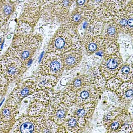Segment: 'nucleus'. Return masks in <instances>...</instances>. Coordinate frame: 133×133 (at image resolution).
Instances as JSON below:
<instances>
[{
    "label": "nucleus",
    "mask_w": 133,
    "mask_h": 133,
    "mask_svg": "<svg viewBox=\"0 0 133 133\" xmlns=\"http://www.w3.org/2000/svg\"><path fill=\"white\" fill-rule=\"evenodd\" d=\"M96 102H90L83 105L75 106V108L70 115L78 119L87 122L93 115L97 105Z\"/></svg>",
    "instance_id": "obj_17"
},
{
    "label": "nucleus",
    "mask_w": 133,
    "mask_h": 133,
    "mask_svg": "<svg viewBox=\"0 0 133 133\" xmlns=\"http://www.w3.org/2000/svg\"><path fill=\"white\" fill-rule=\"evenodd\" d=\"M33 29L28 23L19 20L18 24L15 29V34L29 35L33 34Z\"/></svg>",
    "instance_id": "obj_29"
},
{
    "label": "nucleus",
    "mask_w": 133,
    "mask_h": 133,
    "mask_svg": "<svg viewBox=\"0 0 133 133\" xmlns=\"http://www.w3.org/2000/svg\"><path fill=\"white\" fill-rule=\"evenodd\" d=\"M123 83L119 78L115 76L107 81L105 88L108 91L115 92Z\"/></svg>",
    "instance_id": "obj_30"
},
{
    "label": "nucleus",
    "mask_w": 133,
    "mask_h": 133,
    "mask_svg": "<svg viewBox=\"0 0 133 133\" xmlns=\"http://www.w3.org/2000/svg\"><path fill=\"white\" fill-rule=\"evenodd\" d=\"M46 117L24 115L16 119L9 133H41Z\"/></svg>",
    "instance_id": "obj_4"
},
{
    "label": "nucleus",
    "mask_w": 133,
    "mask_h": 133,
    "mask_svg": "<svg viewBox=\"0 0 133 133\" xmlns=\"http://www.w3.org/2000/svg\"><path fill=\"white\" fill-rule=\"evenodd\" d=\"M104 5L115 14L124 9L126 6V0H106Z\"/></svg>",
    "instance_id": "obj_27"
},
{
    "label": "nucleus",
    "mask_w": 133,
    "mask_h": 133,
    "mask_svg": "<svg viewBox=\"0 0 133 133\" xmlns=\"http://www.w3.org/2000/svg\"><path fill=\"white\" fill-rule=\"evenodd\" d=\"M25 0H11V2H12L13 3H14V4H18V3H20L23 2Z\"/></svg>",
    "instance_id": "obj_37"
},
{
    "label": "nucleus",
    "mask_w": 133,
    "mask_h": 133,
    "mask_svg": "<svg viewBox=\"0 0 133 133\" xmlns=\"http://www.w3.org/2000/svg\"><path fill=\"white\" fill-rule=\"evenodd\" d=\"M59 126L52 120L46 118L42 125L41 133H58Z\"/></svg>",
    "instance_id": "obj_28"
},
{
    "label": "nucleus",
    "mask_w": 133,
    "mask_h": 133,
    "mask_svg": "<svg viewBox=\"0 0 133 133\" xmlns=\"http://www.w3.org/2000/svg\"><path fill=\"white\" fill-rule=\"evenodd\" d=\"M124 108H125V107L123 106L108 112L103 117V123L104 125L105 126V125L108 124L109 123H110L112 119L115 117L116 116H117L119 113L122 112L123 109Z\"/></svg>",
    "instance_id": "obj_32"
},
{
    "label": "nucleus",
    "mask_w": 133,
    "mask_h": 133,
    "mask_svg": "<svg viewBox=\"0 0 133 133\" xmlns=\"http://www.w3.org/2000/svg\"><path fill=\"white\" fill-rule=\"evenodd\" d=\"M36 91L34 81L29 77L17 84L7 99L20 105L24 99L32 95Z\"/></svg>",
    "instance_id": "obj_9"
},
{
    "label": "nucleus",
    "mask_w": 133,
    "mask_h": 133,
    "mask_svg": "<svg viewBox=\"0 0 133 133\" xmlns=\"http://www.w3.org/2000/svg\"><path fill=\"white\" fill-rule=\"evenodd\" d=\"M42 41V36L37 34H14L12 44L5 52L17 57L27 67L29 61L40 47Z\"/></svg>",
    "instance_id": "obj_2"
},
{
    "label": "nucleus",
    "mask_w": 133,
    "mask_h": 133,
    "mask_svg": "<svg viewBox=\"0 0 133 133\" xmlns=\"http://www.w3.org/2000/svg\"><path fill=\"white\" fill-rule=\"evenodd\" d=\"M20 105L6 99L0 109V133H9L16 121Z\"/></svg>",
    "instance_id": "obj_6"
},
{
    "label": "nucleus",
    "mask_w": 133,
    "mask_h": 133,
    "mask_svg": "<svg viewBox=\"0 0 133 133\" xmlns=\"http://www.w3.org/2000/svg\"><path fill=\"white\" fill-rule=\"evenodd\" d=\"M90 85L92 86L99 93H102L105 89L107 80L101 73L99 67H94L91 69L89 75Z\"/></svg>",
    "instance_id": "obj_18"
},
{
    "label": "nucleus",
    "mask_w": 133,
    "mask_h": 133,
    "mask_svg": "<svg viewBox=\"0 0 133 133\" xmlns=\"http://www.w3.org/2000/svg\"><path fill=\"white\" fill-rule=\"evenodd\" d=\"M14 8L15 4L11 0H0V29L7 23Z\"/></svg>",
    "instance_id": "obj_20"
},
{
    "label": "nucleus",
    "mask_w": 133,
    "mask_h": 133,
    "mask_svg": "<svg viewBox=\"0 0 133 133\" xmlns=\"http://www.w3.org/2000/svg\"><path fill=\"white\" fill-rule=\"evenodd\" d=\"M82 48L81 37L77 28L68 24H62L50 39L46 52L62 55L71 49Z\"/></svg>",
    "instance_id": "obj_1"
},
{
    "label": "nucleus",
    "mask_w": 133,
    "mask_h": 133,
    "mask_svg": "<svg viewBox=\"0 0 133 133\" xmlns=\"http://www.w3.org/2000/svg\"><path fill=\"white\" fill-rule=\"evenodd\" d=\"M0 68L10 83L24 72L26 67L17 57L5 52L0 56Z\"/></svg>",
    "instance_id": "obj_3"
},
{
    "label": "nucleus",
    "mask_w": 133,
    "mask_h": 133,
    "mask_svg": "<svg viewBox=\"0 0 133 133\" xmlns=\"http://www.w3.org/2000/svg\"><path fill=\"white\" fill-rule=\"evenodd\" d=\"M133 15L132 1L125 6L124 9L115 14L113 21L117 25L119 31L133 35Z\"/></svg>",
    "instance_id": "obj_10"
},
{
    "label": "nucleus",
    "mask_w": 133,
    "mask_h": 133,
    "mask_svg": "<svg viewBox=\"0 0 133 133\" xmlns=\"http://www.w3.org/2000/svg\"><path fill=\"white\" fill-rule=\"evenodd\" d=\"M40 17V5L35 1L28 0L25 4L24 11L19 20L24 21L34 28Z\"/></svg>",
    "instance_id": "obj_12"
},
{
    "label": "nucleus",
    "mask_w": 133,
    "mask_h": 133,
    "mask_svg": "<svg viewBox=\"0 0 133 133\" xmlns=\"http://www.w3.org/2000/svg\"><path fill=\"white\" fill-rule=\"evenodd\" d=\"M64 70L62 55L46 52L42 59L38 72L52 75L58 78L61 77Z\"/></svg>",
    "instance_id": "obj_5"
},
{
    "label": "nucleus",
    "mask_w": 133,
    "mask_h": 133,
    "mask_svg": "<svg viewBox=\"0 0 133 133\" xmlns=\"http://www.w3.org/2000/svg\"><path fill=\"white\" fill-rule=\"evenodd\" d=\"M75 94L76 100L74 106L90 102L97 103L101 94L90 85L81 88Z\"/></svg>",
    "instance_id": "obj_13"
},
{
    "label": "nucleus",
    "mask_w": 133,
    "mask_h": 133,
    "mask_svg": "<svg viewBox=\"0 0 133 133\" xmlns=\"http://www.w3.org/2000/svg\"><path fill=\"white\" fill-rule=\"evenodd\" d=\"M115 92L124 107H128L133 102V81L123 82Z\"/></svg>",
    "instance_id": "obj_16"
},
{
    "label": "nucleus",
    "mask_w": 133,
    "mask_h": 133,
    "mask_svg": "<svg viewBox=\"0 0 133 133\" xmlns=\"http://www.w3.org/2000/svg\"><path fill=\"white\" fill-rule=\"evenodd\" d=\"M132 117L126 108L105 127L108 133H133Z\"/></svg>",
    "instance_id": "obj_7"
},
{
    "label": "nucleus",
    "mask_w": 133,
    "mask_h": 133,
    "mask_svg": "<svg viewBox=\"0 0 133 133\" xmlns=\"http://www.w3.org/2000/svg\"><path fill=\"white\" fill-rule=\"evenodd\" d=\"M90 85L89 76L88 75H81L75 77L67 84L65 90L67 91L77 92L81 88Z\"/></svg>",
    "instance_id": "obj_22"
},
{
    "label": "nucleus",
    "mask_w": 133,
    "mask_h": 133,
    "mask_svg": "<svg viewBox=\"0 0 133 133\" xmlns=\"http://www.w3.org/2000/svg\"><path fill=\"white\" fill-rule=\"evenodd\" d=\"M106 0H89L87 4L88 9L95 11L97 7L104 4Z\"/></svg>",
    "instance_id": "obj_34"
},
{
    "label": "nucleus",
    "mask_w": 133,
    "mask_h": 133,
    "mask_svg": "<svg viewBox=\"0 0 133 133\" xmlns=\"http://www.w3.org/2000/svg\"><path fill=\"white\" fill-rule=\"evenodd\" d=\"M7 30L5 28H2L0 29V51L1 50V49L2 48V44L4 42V38L5 35H6Z\"/></svg>",
    "instance_id": "obj_35"
},
{
    "label": "nucleus",
    "mask_w": 133,
    "mask_h": 133,
    "mask_svg": "<svg viewBox=\"0 0 133 133\" xmlns=\"http://www.w3.org/2000/svg\"><path fill=\"white\" fill-rule=\"evenodd\" d=\"M115 14L103 4L96 8L94 11L95 18L103 21L107 22L113 20Z\"/></svg>",
    "instance_id": "obj_25"
},
{
    "label": "nucleus",
    "mask_w": 133,
    "mask_h": 133,
    "mask_svg": "<svg viewBox=\"0 0 133 133\" xmlns=\"http://www.w3.org/2000/svg\"><path fill=\"white\" fill-rule=\"evenodd\" d=\"M119 28L113 21L105 22L100 35L107 41H118Z\"/></svg>",
    "instance_id": "obj_21"
},
{
    "label": "nucleus",
    "mask_w": 133,
    "mask_h": 133,
    "mask_svg": "<svg viewBox=\"0 0 133 133\" xmlns=\"http://www.w3.org/2000/svg\"><path fill=\"white\" fill-rule=\"evenodd\" d=\"M30 78L34 81L36 91L52 89L57 85L59 79V78L52 75L42 74L38 72Z\"/></svg>",
    "instance_id": "obj_14"
},
{
    "label": "nucleus",
    "mask_w": 133,
    "mask_h": 133,
    "mask_svg": "<svg viewBox=\"0 0 133 133\" xmlns=\"http://www.w3.org/2000/svg\"><path fill=\"white\" fill-rule=\"evenodd\" d=\"M104 22L95 17L91 18L88 23L84 31V34L90 36L100 35Z\"/></svg>",
    "instance_id": "obj_24"
},
{
    "label": "nucleus",
    "mask_w": 133,
    "mask_h": 133,
    "mask_svg": "<svg viewBox=\"0 0 133 133\" xmlns=\"http://www.w3.org/2000/svg\"><path fill=\"white\" fill-rule=\"evenodd\" d=\"M3 96H0V102H1V101L2 100V98H3Z\"/></svg>",
    "instance_id": "obj_38"
},
{
    "label": "nucleus",
    "mask_w": 133,
    "mask_h": 133,
    "mask_svg": "<svg viewBox=\"0 0 133 133\" xmlns=\"http://www.w3.org/2000/svg\"><path fill=\"white\" fill-rule=\"evenodd\" d=\"M123 64L119 52L112 54L104 55L99 68L101 73L107 81L115 77Z\"/></svg>",
    "instance_id": "obj_8"
},
{
    "label": "nucleus",
    "mask_w": 133,
    "mask_h": 133,
    "mask_svg": "<svg viewBox=\"0 0 133 133\" xmlns=\"http://www.w3.org/2000/svg\"><path fill=\"white\" fill-rule=\"evenodd\" d=\"M86 122L81 121L73 116L67 117L64 122L62 124L64 126L66 133H81L84 132Z\"/></svg>",
    "instance_id": "obj_19"
},
{
    "label": "nucleus",
    "mask_w": 133,
    "mask_h": 133,
    "mask_svg": "<svg viewBox=\"0 0 133 133\" xmlns=\"http://www.w3.org/2000/svg\"><path fill=\"white\" fill-rule=\"evenodd\" d=\"M119 44L118 41H107L104 50V55L112 54L119 52Z\"/></svg>",
    "instance_id": "obj_31"
},
{
    "label": "nucleus",
    "mask_w": 133,
    "mask_h": 133,
    "mask_svg": "<svg viewBox=\"0 0 133 133\" xmlns=\"http://www.w3.org/2000/svg\"><path fill=\"white\" fill-rule=\"evenodd\" d=\"M87 8L81 7H76L70 13L67 24L72 25L77 28L84 20L85 17L86 10Z\"/></svg>",
    "instance_id": "obj_23"
},
{
    "label": "nucleus",
    "mask_w": 133,
    "mask_h": 133,
    "mask_svg": "<svg viewBox=\"0 0 133 133\" xmlns=\"http://www.w3.org/2000/svg\"><path fill=\"white\" fill-rule=\"evenodd\" d=\"M123 82L133 81V63L123 64L115 76Z\"/></svg>",
    "instance_id": "obj_26"
},
{
    "label": "nucleus",
    "mask_w": 133,
    "mask_h": 133,
    "mask_svg": "<svg viewBox=\"0 0 133 133\" xmlns=\"http://www.w3.org/2000/svg\"><path fill=\"white\" fill-rule=\"evenodd\" d=\"M64 70H70L77 66L83 57L82 48L71 49L62 55Z\"/></svg>",
    "instance_id": "obj_15"
},
{
    "label": "nucleus",
    "mask_w": 133,
    "mask_h": 133,
    "mask_svg": "<svg viewBox=\"0 0 133 133\" xmlns=\"http://www.w3.org/2000/svg\"><path fill=\"white\" fill-rule=\"evenodd\" d=\"M9 84L10 82L0 68V96H4L5 95Z\"/></svg>",
    "instance_id": "obj_33"
},
{
    "label": "nucleus",
    "mask_w": 133,
    "mask_h": 133,
    "mask_svg": "<svg viewBox=\"0 0 133 133\" xmlns=\"http://www.w3.org/2000/svg\"><path fill=\"white\" fill-rule=\"evenodd\" d=\"M107 40L101 35L90 36L84 34L81 37L82 50L84 49L87 56L101 53L104 55Z\"/></svg>",
    "instance_id": "obj_11"
},
{
    "label": "nucleus",
    "mask_w": 133,
    "mask_h": 133,
    "mask_svg": "<svg viewBox=\"0 0 133 133\" xmlns=\"http://www.w3.org/2000/svg\"><path fill=\"white\" fill-rule=\"evenodd\" d=\"M89 0H77L76 4L77 7L87 8V4Z\"/></svg>",
    "instance_id": "obj_36"
}]
</instances>
